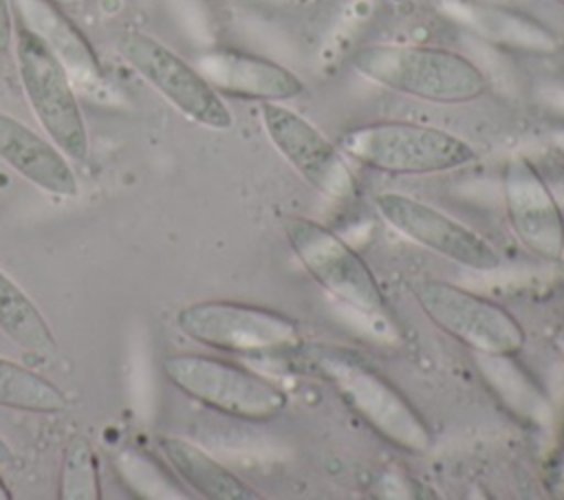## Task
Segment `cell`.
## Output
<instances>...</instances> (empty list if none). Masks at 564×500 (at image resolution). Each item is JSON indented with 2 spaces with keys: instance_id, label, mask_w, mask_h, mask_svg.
Instances as JSON below:
<instances>
[{
  "instance_id": "6da1fadb",
  "label": "cell",
  "mask_w": 564,
  "mask_h": 500,
  "mask_svg": "<svg viewBox=\"0 0 564 500\" xmlns=\"http://www.w3.org/2000/svg\"><path fill=\"white\" fill-rule=\"evenodd\" d=\"M286 357L297 372L328 383L344 405L388 445L412 456L432 449L434 434L421 412L357 350L302 344Z\"/></svg>"
},
{
  "instance_id": "7a4b0ae2",
  "label": "cell",
  "mask_w": 564,
  "mask_h": 500,
  "mask_svg": "<svg viewBox=\"0 0 564 500\" xmlns=\"http://www.w3.org/2000/svg\"><path fill=\"white\" fill-rule=\"evenodd\" d=\"M350 66L370 84L430 104H467L489 88L469 57L430 44H366L355 51Z\"/></svg>"
},
{
  "instance_id": "3957f363",
  "label": "cell",
  "mask_w": 564,
  "mask_h": 500,
  "mask_svg": "<svg viewBox=\"0 0 564 500\" xmlns=\"http://www.w3.org/2000/svg\"><path fill=\"white\" fill-rule=\"evenodd\" d=\"M341 152L361 167L390 176H427L476 161V150L460 137L416 121L386 119L348 128L339 134Z\"/></svg>"
},
{
  "instance_id": "277c9868",
  "label": "cell",
  "mask_w": 564,
  "mask_h": 500,
  "mask_svg": "<svg viewBox=\"0 0 564 500\" xmlns=\"http://www.w3.org/2000/svg\"><path fill=\"white\" fill-rule=\"evenodd\" d=\"M163 372L185 396L229 419L264 423L278 419L289 405V394L273 379L218 357L167 355Z\"/></svg>"
},
{
  "instance_id": "5b68a950",
  "label": "cell",
  "mask_w": 564,
  "mask_h": 500,
  "mask_svg": "<svg viewBox=\"0 0 564 500\" xmlns=\"http://www.w3.org/2000/svg\"><path fill=\"white\" fill-rule=\"evenodd\" d=\"M176 326L187 339L200 346L245 357L291 355L304 344L293 317L234 300L187 304L176 313Z\"/></svg>"
},
{
  "instance_id": "8992f818",
  "label": "cell",
  "mask_w": 564,
  "mask_h": 500,
  "mask_svg": "<svg viewBox=\"0 0 564 500\" xmlns=\"http://www.w3.org/2000/svg\"><path fill=\"white\" fill-rule=\"evenodd\" d=\"M13 53L24 99L42 132L70 161L84 163L90 154V139L68 73L46 44L22 24H15Z\"/></svg>"
},
{
  "instance_id": "52a82bcc",
  "label": "cell",
  "mask_w": 564,
  "mask_h": 500,
  "mask_svg": "<svg viewBox=\"0 0 564 500\" xmlns=\"http://www.w3.org/2000/svg\"><path fill=\"white\" fill-rule=\"evenodd\" d=\"M284 238L304 271L344 306L379 319L388 315V297L368 262L328 225L289 216Z\"/></svg>"
},
{
  "instance_id": "ba28073f",
  "label": "cell",
  "mask_w": 564,
  "mask_h": 500,
  "mask_svg": "<svg viewBox=\"0 0 564 500\" xmlns=\"http://www.w3.org/2000/svg\"><path fill=\"white\" fill-rule=\"evenodd\" d=\"M421 313L445 335L485 357H516L524 348L522 324L498 302L454 282L421 278L410 284Z\"/></svg>"
},
{
  "instance_id": "9c48e42d",
  "label": "cell",
  "mask_w": 564,
  "mask_h": 500,
  "mask_svg": "<svg viewBox=\"0 0 564 500\" xmlns=\"http://www.w3.org/2000/svg\"><path fill=\"white\" fill-rule=\"evenodd\" d=\"M117 53L192 123L218 132L234 126V115L223 95L203 77L196 64L183 59L161 40L128 29L117 37Z\"/></svg>"
},
{
  "instance_id": "30bf717a",
  "label": "cell",
  "mask_w": 564,
  "mask_h": 500,
  "mask_svg": "<svg viewBox=\"0 0 564 500\" xmlns=\"http://www.w3.org/2000/svg\"><path fill=\"white\" fill-rule=\"evenodd\" d=\"M260 123L280 156L328 200L346 203L359 194V181L348 156L317 126L282 101H264Z\"/></svg>"
},
{
  "instance_id": "8fae6325",
  "label": "cell",
  "mask_w": 564,
  "mask_h": 500,
  "mask_svg": "<svg viewBox=\"0 0 564 500\" xmlns=\"http://www.w3.org/2000/svg\"><path fill=\"white\" fill-rule=\"evenodd\" d=\"M375 209L397 233L454 264L474 271H494L502 264L485 236L419 198L383 192L375 196Z\"/></svg>"
},
{
  "instance_id": "7c38bea8",
  "label": "cell",
  "mask_w": 564,
  "mask_h": 500,
  "mask_svg": "<svg viewBox=\"0 0 564 500\" xmlns=\"http://www.w3.org/2000/svg\"><path fill=\"white\" fill-rule=\"evenodd\" d=\"M502 203L511 233L535 258H564V211L549 183L524 154H513L502 170Z\"/></svg>"
},
{
  "instance_id": "4fadbf2b",
  "label": "cell",
  "mask_w": 564,
  "mask_h": 500,
  "mask_svg": "<svg viewBox=\"0 0 564 500\" xmlns=\"http://www.w3.org/2000/svg\"><path fill=\"white\" fill-rule=\"evenodd\" d=\"M11 4L18 24L46 44L68 73L77 93L93 97L95 101L112 99V86L97 51L59 4L51 0H11Z\"/></svg>"
},
{
  "instance_id": "5bb4252c",
  "label": "cell",
  "mask_w": 564,
  "mask_h": 500,
  "mask_svg": "<svg viewBox=\"0 0 564 500\" xmlns=\"http://www.w3.org/2000/svg\"><path fill=\"white\" fill-rule=\"evenodd\" d=\"M194 64L220 95L258 104H284L304 93V81L291 68L264 55L238 48H212L200 53Z\"/></svg>"
},
{
  "instance_id": "9a60e30c",
  "label": "cell",
  "mask_w": 564,
  "mask_h": 500,
  "mask_svg": "<svg viewBox=\"0 0 564 500\" xmlns=\"http://www.w3.org/2000/svg\"><path fill=\"white\" fill-rule=\"evenodd\" d=\"M443 9L480 40L502 51L555 55L564 48V37L557 31L509 7L480 0H443Z\"/></svg>"
},
{
  "instance_id": "2e32d148",
  "label": "cell",
  "mask_w": 564,
  "mask_h": 500,
  "mask_svg": "<svg viewBox=\"0 0 564 500\" xmlns=\"http://www.w3.org/2000/svg\"><path fill=\"white\" fill-rule=\"evenodd\" d=\"M0 161L44 194L77 196V176L70 159L46 137L0 110Z\"/></svg>"
},
{
  "instance_id": "e0dca14e",
  "label": "cell",
  "mask_w": 564,
  "mask_h": 500,
  "mask_svg": "<svg viewBox=\"0 0 564 500\" xmlns=\"http://www.w3.org/2000/svg\"><path fill=\"white\" fill-rule=\"evenodd\" d=\"M156 447L161 449L172 474L185 487H189L194 493H198L207 500H256V498H260V493L253 487H249L231 469L220 465L203 447H198L196 443H192L187 438L161 434L156 438Z\"/></svg>"
},
{
  "instance_id": "ac0fdd59",
  "label": "cell",
  "mask_w": 564,
  "mask_h": 500,
  "mask_svg": "<svg viewBox=\"0 0 564 500\" xmlns=\"http://www.w3.org/2000/svg\"><path fill=\"white\" fill-rule=\"evenodd\" d=\"M0 333L29 355L57 352V339L42 311L4 271H0Z\"/></svg>"
},
{
  "instance_id": "d6986e66",
  "label": "cell",
  "mask_w": 564,
  "mask_h": 500,
  "mask_svg": "<svg viewBox=\"0 0 564 500\" xmlns=\"http://www.w3.org/2000/svg\"><path fill=\"white\" fill-rule=\"evenodd\" d=\"M0 407L31 414H57L68 407V399L42 374L0 357Z\"/></svg>"
},
{
  "instance_id": "ffe728a7",
  "label": "cell",
  "mask_w": 564,
  "mask_h": 500,
  "mask_svg": "<svg viewBox=\"0 0 564 500\" xmlns=\"http://www.w3.org/2000/svg\"><path fill=\"white\" fill-rule=\"evenodd\" d=\"M59 500H101V476L95 447L84 438L75 436L68 441L57 480Z\"/></svg>"
},
{
  "instance_id": "44dd1931",
  "label": "cell",
  "mask_w": 564,
  "mask_h": 500,
  "mask_svg": "<svg viewBox=\"0 0 564 500\" xmlns=\"http://www.w3.org/2000/svg\"><path fill=\"white\" fill-rule=\"evenodd\" d=\"M117 469L128 487L143 498H183L185 493L176 491L178 485L170 480L165 471L156 467V463L137 452H119Z\"/></svg>"
},
{
  "instance_id": "7402d4cb",
  "label": "cell",
  "mask_w": 564,
  "mask_h": 500,
  "mask_svg": "<svg viewBox=\"0 0 564 500\" xmlns=\"http://www.w3.org/2000/svg\"><path fill=\"white\" fill-rule=\"evenodd\" d=\"M15 37V13L11 0H0V55L13 48Z\"/></svg>"
},
{
  "instance_id": "603a6c76",
  "label": "cell",
  "mask_w": 564,
  "mask_h": 500,
  "mask_svg": "<svg viewBox=\"0 0 564 500\" xmlns=\"http://www.w3.org/2000/svg\"><path fill=\"white\" fill-rule=\"evenodd\" d=\"M126 4L128 0H97V7L104 15H117Z\"/></svg>"
},
{
  "instance_id": "cb8c5ba5",
  "label": "cell",
  "mask_w": 564,
  "mask_h": 500,
  "mask_svg": "<svg viewBox=\"0 0 564 500\" xmlns=\"http://www.w3.org/2000/svg\"><path fill=\"white\" fill-rule=\"evenodd\" d=\"M13 463V449L9 447V443L0 436V467Z\"/></svg>"
},
{
  "instance_id": "d4e9b609",
  "label": "cell",
  "mask_w": 564,
  "mask_h": 500,
  "mask_svg": "<svg viewBox=\"0 0 564 500\" xmlns=\"http://www.w3.org/2000/svg\"><path fill=\"white\" fill-rule=\"evenodd\" d=\"M551 141H553V145H555L560 152H564V128H557V130H553V134H551Z\"/></svg>"
},
{
  "instance_id": "484cf974",
  "label": "cell",
  "mask_w": 564,
  "mask_h": 500,
  "mask_svg": "<svg viewBox=\"0 0 564 500\" xmlns=\"http://www.w3.org/2000/svg\"><path fill=\"white\" fill-rule=\"evenodd\" d=\"M55 4H59L62 9H82L86 4V0H51Z\"/></svg>"
},
{
  "instance_id": "4316f807",
  "label": "cell",
  "mask_w": 564,
  "mask_h": 500,
  "mask_svg": "<svg viewBox=\"0 0 564 500\" xmlns=\"http://www.w3.org/2000/svg\"><path fill=\"white\" fill-rule=\"evenodd\" d=\"M0 500H13V493H11L9 485L2 480V476H0Z\"/></svg>"
},
{
  "instance_id": "83f0119b",
  "label": "cell",
  "mask_w": 564,
  "mask_h": 500,
  "mask_svg": "<svg viewBox=\"0 0 564 500\" xmlns=\"http://www.w3.org/2000/svg\"><path fill=\"white\" fill-rule=\"evenodd\" d=\"M553 346H555V350H557V355L564 359V333L562 335H557L555 337V341H553Z\"/></svg>"
},
{
  "instance_id": "f1b7e54d",
  "label": "cell",
  "mask_w": 564,
  "mask_h": 500,
  "mask_svg": "<svg viewBox=\"0 0 564 500\" xmlns=\"http://www.w3.org/2000/svg\"><path fill=\"white\" fill-rule=\"evenodd\" d=\"M557 2H560V4H562V7H564V0H557Z\"/></svg>"
}]
</instances>
